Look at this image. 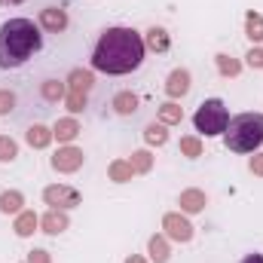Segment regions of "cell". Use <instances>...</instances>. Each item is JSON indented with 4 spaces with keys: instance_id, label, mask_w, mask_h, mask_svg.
<instances>
[{
    "instance_id": "1",
    "label": "cell",
    "mask_w": 263,
    "mask_h": 263,
    "mask_svg": "<svg viewBox=\"0 0 263 263\" xmlns=\"http://www.w3.org/2000/svg\"><path fill=\"white\" fill-rule=\"evenodd\" d=\"M144 37L135 28H107L101 31L95 49H92V67L110 77H123L138 70L144 62Z\"/></svg>"
},
{
    "instance_id": "2",
    "label": "cell",
    "mask_w": 263,
    "mask_h": 263,
    "mask_svg": "<svg viewBox=\"0 0 263 263\" xmlns=\"http://www.w3.org/2000/svg\"><path fill=\"white\" fill-rule=\"evenodd\" d=\"M43 46V34L31 18H9L0 25V67L15 70Z\"/></svg>"
},
{
    "instance_id": "3",
    "label": "cell",
    "mask_w": 263,
    "mask_h": 263,
    "mask_svg": "<svg viewBox=\"0 0 263 263\" xmlns=\"http://www.w3.org/2000/svg\"><path fill=\"white\" fill-rule=\"evenodd\" d=\"M223 144L233 153H254L263 144V114H239L227 123Z\"/></svg>"
},
{
    "instance_id": "4",
    "label": "cell",
    "mask_w": 263,
    "mask_h": 263,
    "mask_svg": "<svg viewBox=\"0 0 263 263\" xmlns=\"http://www.w3.org/2000/svg\"><path fill=\"white\" fill-rule=\"evenodd\" d=\"M227 123H230V110L220 98H208L199 104V110L193 114V126H196L199 135L205 138H217L227 132Z\"/></svg>"
},
{
    "instance_id": "5",
    "label": "cell",
    "mask_w": 263,
    "mask_h": 263,
    "mask_svg": "<svg viewBox=\"0 0 263 263\" xmlns=\"http://www.w3.org/2000/svg\"><path fill=\"white\" fill-rule=\"evenodd\" d=\"M162 236L165 239H172V242H181V245H187L190 239H193V223L187 220V214L184 211H168L165 217H162Z\"/></svg>"
},
{
    "instance_id": "6",
    "label": "cell",
    "mask_w": 263,
    "mask_h": 263,
    "mask_svg": "<svg viewBox=\"0 0 263 263\" xmlns=\"http://www.w3.org/2000/svg\"><path fill=\"white\" fill-rule=\"evenodd\" d=\"M49 162H52V168H55V172H62V175H73V172H80V168H83L86 153H83L80 147H73V144H65V147H59V153H55Z\"/></svg>"
},
{
    "instance_id": "7",
    "label": "cell",
    "mask_w": 263,
    "mask_h": 263,
    "mask_svg": "<svg viewBox=\"0 0 263 263\" xmlns=\"http://www.w3.org/2000/svg\"><path fill=\"white\" fill-rule=\"evenodd\" d=\"M43 202L49 208H59V211H67V208H77L80 205V193L67 184H52L43 190Z\"/></svg>"
},
{
    "instance_id": "8",
    "label": "cell",
    "mask_w": 263,
    "mask_h": 263,
    "mask_svg": "<svg viewBox=\"0 0 263 263\" xmlns=\"http://www.w3.org/2000/svg\"><path fill=\"white\" fill-rule=\"evenodd\" d=\"M190 83H193L190 70L178 67V70H172V73H168V80H165V95H168L172 101H178V98H184V95L190 92Z\"/></svg>"
},
{
    "instance_id": "9",
    "label": "cell",
    "mask_w": 263,
    "mask_h": 263,
    "mask_svg": "<svg viewBox=\"0 0 263 263\" xmlns=\"http://www.w3.org/2000/svg\"><path fill=\"white\" fill-rule=\"evenodd\" d=\"M40 28L49 31V34H62L67 28V12L62 6H46V9H40Z\"/></svg>"
},
{
    "instance_id": "10",
    "label": "cell",
    "mask_w": 263,
    "mask_h": 263,
    "mask_svg": "<svg viewBox=\"0 0 263 263\" xmlns=\"http://www.w3.org/2000/svg\"><path fill=\"white\" fill-rule=\"evenodd\" d=\"M40 227H43V233H49V236H59V233H65L67 227H70V220H67V211L49 208V211L40 217Z\"/></svg>"
},
{
    "instance_id": "11",
    "label": "cell",
    "mask_w": 263,
    "mask_h": 263,
    "mask_svg": "<svg viewBox=\"0 0 263 263\" xmlns=\"http://www.w3.org/2000/svg\"><path fill=\"white\" fill-rule=\"evenodd\" d=\"M178 205H181V211H184V214H199V211H205L208 196H205L202 190H196V187H190V190H184V193H181Z\"/></svg>"
},
{
    "instance_id": "12",
    "label": "cell",
    "mask_w": 263,
    "mask_h": 263,
    "mask_svg": "<svg viewBox=\"0 0 263 263\" xmlns=\"http://www.w3.org/2000/svg\"><path fill=\"white\" fill-rule=\"evenodd\" d=\"M92 86H95V77H92V70H83V67H73L70 73H67V89L70 92H92Z\"/></svg>"
},
{
    "instance_id": "13",
    "label": "cell",
    "mask_w": 263,
    "mask_h": 263,
    "mask_svg": "<svg viewBox=\"0 0 263 263\" xmlns=\"http://www.w3.org/2000/svg\"><path fill=\"white\" fill-rule=\"evenodd\" d=\"M40 227V217L34 214V211H18L15 214V223H12V230H15V236L18 239H28V236H34V230Z\"/></svg>"
},
{
    "instance_id": "14",
    "label": "cell",
    "mask_w": 263,
    "mask_h": 263,
    "mask_svg": "<svg viewBox=\"0 0 263 263\" xmlns=\"http://www.w3.org/2000/svg\"><path fill=\"white\" fill-rule=\"evenodd\" d=\"M25 141H28L34 150H43V147L52 144V129H46L43 123H34V126H28V132H25Z\"/></svg>"
},
{
    "instance_id": "15",
    "label": "cell",
    "mask_w": 263,
    "mask_h": 263,
    "mask_svg": "<svg viewBox=\"0 0 263 263\" xmlns=\"http://www.w3.org/2000/svg\"><path fill=\"white\" fill-rule=\"evenodd\" d=\"M80 132H83L80 123H77L73 117H65V120H59V123L52 126V138H59V144H70Z\"/></svg>"
},
{
    "instance_id": "16",
    "label": "cell",
    "mask_w": 263,
    "mask_h": 263,
    "mask_svg": "<svg viewBox=\"0 0 263 263\" xmlns=\"http://www.w3.org/2000/svg\"><path fill=\"white\" fill-rule=\"evenodd\" d=\"M144 46L153 49V52H165V49L172 46V37H168L165 28H150V31L144 34Z\"/></svg>"
},
{
    "instance_id": "17",
    "label": "cell",
    "mask_w": 263,
    "mask_h": 263,
    "mask_svg": "<svg viewBox=\"0 0 263 263\" xmlns=\"http://www.w3.org/2000/svg\"><path fill=\"white\" fill-rule=\"evenodd\" d=\"M107 178H110L114 184H129L132 178H135V168H132L129 159H114V162L107 165Z\"/></svg>"
},
{
    "instance_id": "18",
    "label": "cell",
    "mask_w": 263,
    "mask_h": 263,
    "mask_svg": "<svg viewBox=\"0 0 263 263\" xmlns=\"http://www.w3.org/2000/svg\"><path fill=\"white\" fill-rule=\"evenodd\" d=\"M147 254H150V260L153 263H168V257H172V251H168V239H165V236H150V242H147Z\"/></svg>"
},
{
    "instance_id": "19",
    "label": "cell",
    "mask_w": 263,
    "mask_h": 263,
    "mask_svg": "<svg viewBox=\"0 0 263 263\" xmlns=\"http://www.w3.org/2000/svg\"><path fill=\"white\" fill-rule=\"evenodd\" d=\"M245 37H248L254 46L263 43V15H260V12H254V9L245 15Z\"/></svg>"
},
{
    "instance_id": "20",
    "label": "cell",
    "mask_w": 263,
    "mask_h": 263,
    "mask_svg": "<svg viewBox=\"0 0 263 263\" xmlns=\"http://www.w3.org/2000/svg\"><path fill=\"white\" fill-rule=\"evenodd\" d=\"M181 120H184V107H181L178 101L159 104V123H162V126H178Z\"/></svg>"
},
{
    "instance_id": "21",
    "label": "cell",
    "mask_w": 263,
    "mask_h": 263,
    "mask_svg": "<svg viewBox=\"0 0 263 263\" xmlns=\"http://www.w3.org/2000/svg\"><path fill=\"white\" fill-rule=\"evenodd\" d=\"M114 110H117L120 117H132V114L138 110V95H135V92H117V95H114Z\"/></svg>"
},
{
    "instance_id": "22",
    "label": "cell",
    "mask_w": 263,
    "mask_h": 263,
    "mask_svg": "<svg viewBox=\"0 0 263 263\" xmlns=\"http://www.w3.org/2000/svg\"><path fill=\"white\" fill-rule=\"evenodd\" d=\"M22 205H25V196L18 190H3L0 193V211L3 214H18V211H25Z\"/></svg>"
},
{
    "instance_id": "23",
    "label": "cell",
    "mask_w": 263,
    "mask_h": 263,
    "mask_svg": "<svg viewBox=\"0 0 263 263\" xmlns=\"http://www.w3.org/2000/svg\"><path fill=\"white\" fill-rule=\"evenodd\" d=\"M40 95L46 101H62L67 95V83H62V80H43L40 83Z\"/></svg>"
},
{
    "instance_id": "24",
    "label": "cell",
    "mask_w": 263,
    "mask_h": 263,
    "mask_svg": "<svg viewBox=\"0 0 263 263\" xmlns=\"http://www.w3.org/2000/svg\"><path fill=\"white\" fill-rule=\"evenodd\" d=\"M214 65H217V70H220V77H239V70H242V62L233 59V55H227V52L214 55Z\"/></svg>"
},
{
    "instance_id": "25",
    "label": "cell",
    "mask_w": 263,
    "mask_h": 263,
    "mask_svg": "<svg viewBox=\"0 0 263 263\" xmlns=\"http://www.w3.org/2000/svg\"><path fill=\"white\" fill-rule=\"evenodd\" d=\"M144 141H147L150 147H162V144L168 141V129H165L162 123H150V126L144 129Z\"/></svg>"
},
{
    "instance_id": "26",
    "label": "cell",
    "mask_w": 263,
    "mask_h": 263,
    "mask_svg": "<svg viewBox=\"0 0 263 263\" xmlns=\"http://www.w3.org/2000/svg\"><path fill=\"white\" fill-rule=\"evenodd\" d=\"M129 162H132V168H135V175H147L153 168V153L150 150H135Z\"/></svg>"
},
{
    "instance_id": "27",
    "label": "cell",
    "mask_w": 263,
    "mask_h": 263,
    "mask_svg": "<svg viewBox=\"0 0 263 263\" xmlns=\"http://www.w3.org/2000/svg\"><path fill=\"white\" fill-rule=\"evenodd\" d=\"M181 153H184L187 159H199V156H202V141H199V135H184V138H181Z\"/></svg>"
},
{
    "instance_id": "28",
    "label": "cell",
    "mask_w": 263,
    "mask_h": 263,
    "mask_svg": "<svg viewBox=\"0 0 263 263\" xmlns=\"http://www.w3.org/2000/svg\"><path fill=\"white\" fill-rule=\"evenodd\" d=\"M86 101H89V95H86V92H70V89H67L65 107L70 110V114H83V110H86Z\"/></svg>"
},
{
    "instance_id": "29",
    "label": "cell",
    "mask_w": 263,
    "mask_h": 263,
    "mask_svg": "<svg viewBox=\"0 0 263 263\" xmlns=\"http://www.w3.org/2000/svg\"><path fill=\"white\" fill-rule=\"evenodd\" d=\"M18 156V144L9 135H0V162H12Z\"/></svg>"
},
{
    "instance_id": "30",
    "label": "cell",
    "mask_w": 263,
    "mask_h": 263,
    "mask_svg": "<svg viewBox=\"0 0 263 263\" xmlns=\"http://www.w3.org/2000/svg\"><path fill=\"white\" fill-rule=\"evenodd\" d=\"M12 110H15V92L0 89V117H6V114H12Z\"/></svg>"
},
{
    "instance_id": "31",
    "label": "cell",
    "mask_w": 263,
    "mask_h": 263,
    "mask_svg": "<svg viewBox=\"0 0 263 263\" xmlns=\"http://www.w3.org/2000/svg\"><path fill=\"white\" fill-rule=\"evenodd\" d=\"M245 62L251 67H257V70H263V46H251L248 55H245Z\"/></svg>"
},
{
    "instance_id": "32",
    "label": "cell",
    "mask_w": 263,
    "mask_h": 263,
    "mask_svg": "<svg viewBox=\"0 0 263 263\" xmlns=\"http://www.w3.org/2000/svg\"><path fill=\"white\" fill-rule=\"evenodd\" d=\"M28 263H52V257H49L46 248H34V251L28 254Z\"/></svg>"
},
{
    "instance_id": "33",
    "label": "cell",
    "mask_w": 263,
    "mask_h": 263,
    "mask_svg": "<svg viewBox=\"0 0 263 263\" xmlns=\"http://www.w3.org/2000/svg\"><path fill=\"white\" fill-rule=\"evenodd\" d=\"M248 168H251V175L263 178V153H254V156L248 159Z\"/></svg>"
},
{
    "instance_id": "34",
    "label": "cell",
    "mask_w": 263,
    "mask_h": 263,
    "mask_svg": "<svg viewBox=\"0 0 263 263\" xmlns=\"http://www.w3.org/2000/svg\"><path fill=\"white\" fill-rule=\"evenodd\" d=\"M239 263H263V254H245Z\"/></svg>"
},
{
    "instance_id": "35",
    "label": "cell",
    "mask_w": 263,
    "mask_h": 263,
    "mask_svg": "<svg viewBox=\"0 0 263 263\" xmlns=\"http://www.w3.org/2000/svg\"><path fill=\"white\" fill-rule=\"evenodd\" d=\"M126 263H147V257H141V254H132V257H126Z\"/></svg>"
},
{
    "instance_id": "36",
    "label": "cell",
    "mask_w": 263,
    "mask_h": 263,
    "mask_svg": "<svg viewBox=\"0 0 263 263\" xmlns=\"http://www.w3.org/2000/svg\"><path fill=\"white\" fill-rule=\"evenodd\" d=\"M18 3H25V0H0V6H18Z\"/></svg>"
}]
</instances>
